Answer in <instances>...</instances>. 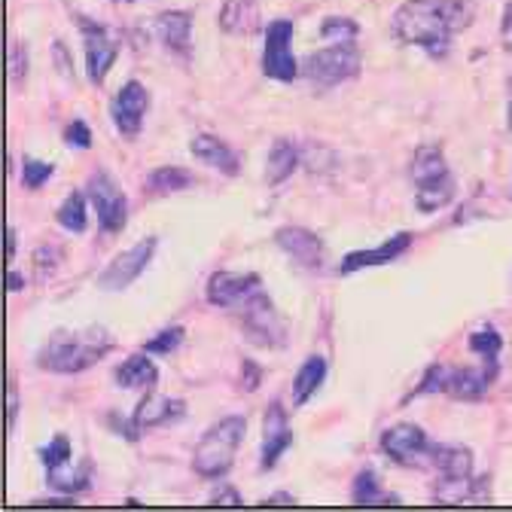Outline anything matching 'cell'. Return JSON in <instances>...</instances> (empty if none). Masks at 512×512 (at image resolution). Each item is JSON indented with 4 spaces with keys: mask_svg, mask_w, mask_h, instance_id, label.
Instances as JSON below:
<instances>
[{
    "mask_svg": "<svg viewBox=\"0 0 512 512\" xmlns=\"http://www.w3.org/2000/svg\"><path fill=\"white\" fill-rule=\"evenodd\" d=\"M263 74L275 83H293L299 77V61L293 55V22L275 19L266 28Z\"/></svg>",
    "mask_w": 512,
    "mask_h": 512,
    "instance_id": "52a82bcc",
    "label": "cell"
},
{
    "mask_svg": "<svg viewBox=\"0 0 512 512\" xmlns=\"http://www.w3.org/2000/svg\"><path fill=\"white\" fill-rule=\"evenodd\" d=\"M86 192H89V202L95 205L98 226L110 235L122 232L128 220V202H125V192L116 186V180L107 171H95L86 183Z\"/></svg>",
    "mask_w": 512,
    "mask_h": 512,
    "instance_id": "30bf717a",
    "label": "cell"
},
{
    "mask_svg": "<svg viewBox=\"0 0 512 512\" xmlns=\"http://www.w3.org/2000/svg\"><path fill=\"white\" fill-rule=\"evenodd\" d=\"M55 220H58L61 229H68L74 235L86 232L89 214H86V196H83V192H71V196L61 202V208L55 211Z\"/></svg>",
    "mask_w": 512,
    "mask_h": 512,
    "instance_id": "83f0119b",
    "label": "cell"
},
{
    "mask_svg": "<svg viewBox=\"0 0 512 512\" xmlns=\"http://www.w3.org/2000/svg\"><path fill=\"white\" fill-rule=\"evenodd\" d=\"M113 351V339L104 327L86 330H55L43 345L37 366L55 375H77L101 363Z\"/></svg>",
    "mask_w": 512,
    "mask_h": 512,
    "instance_id": "6da1fadb",
    "label": "cell"
},
{
    "mask_svg": "<svg viewBox=\"0 0 512 512\" xmlns=\"http://www.w3.org/2000/svg\"><path fill=\"white\" fill-rule=\"evenodd\" d=\"M189 153L196 156L199 162L217 168L226 177H235L241 171V156L226 141H220L217 135H199V138H192L189 141Z\"/></svg>",
    "mask_w": 512,
    "mask_h": 512,
    "instance_id": "ac0fdd59",
    "label": "cell"
},
{
    "mask_svg": "<svg viewBox=\"0 0 512 512\" xmlns=\"http://www.w3.org/2000/svg\"><path fill=\"white\" fill-rule=\"evenodd\" d=\"M16 415H19V391H16V381L10 378V384H7V430L16 427Z\"/></svg>",
    "mask_w": 512,
    "mask_h": 512,
    "instance_id": "74e56055",
    "label": "cell"
},
{
    "mask_svg": "<svg viewBox=\"0 0 512 512\" xmlns=\"http://www.w3.org/2000/svg\"><path fill=\"white\" fill-rule=\"evenodd\" d=\"M64 144L68 147H77V150H89L92 147V132H89V125L83 119H74L68 125V132H64Z\"/></svg>",
    "mask_w": 512,
    "mask_h": 512,
    "instance_id": "836d02e7",
    "label": "cell"
},
{
    "mask_svg": "<svg viewBox=\"0 0 512 512\" xmlns=\"http://www.w3.org/2000/svg\"><path fill=\"white\" fill-rule=\"evenodd\" d=\"M351 500L360 503V506H384V503H400L394 494H388L381 488L375 470H360L357 479H354V488H351Z\"/></svg>",
    "mask_w": 512,
    "mask_h": 512,
    "instance_id": "4316f807",
    "label": "cell"
},
{
    "mask_svg": "<svg viewBox=\"0 0 512 512\" xmlns=\"http://www.w3.org/2000/svg\"><path fill=\"white\" fill-rule=\"evenodd\" d=\"M77 25H80L83 49H86V74L95 86H101L119 55V37L107 25L86 19V16H77Z\"/></svg>",
    "mask_w": 512,
    "mask_h": 512,
    "instance_id": "9c48e42d",
    "label": "cell"
},
{
    "mask_svg": "<svg viewBox=\"0 0 512 512\" xmlns=\"http://www.w3.org/2000/svg\"><path fill=\"white\" fill-rule=\"evenodd\" d=\"M412 247V232H397L391 235L384 244L372 247V250H351L342 256L339 263V272L342 275H354L360 269H372V266H388L394 260H400V256Z\"/></svg>",
    "mask_w": 512,
    "mask_h": 512,
    "instance_id": "5bb4252c",
    "label": "cell"
},
{
    "mask_svg": "<svg viewBox=\"0 0 512 512\" xmlns=\"http://www.w3.org/2000/svg\"><path fill=\"white\" fill-rule=\"evenodd\" d=\"M391 31L400 43L421 46L430 55H445L455 34L442 0H406L391 19Z\"/></svg>",
    "mask_w": 512,
    "mask_h": 512,
    "instance_id": "7a4b0ae2",
    "label": "cell"
},
{
    "mask_svg": "<svg viewBox=\"0 0 512 512\" xmlns=\"http://www.w3.org/2000/svg\"><path fill=\"white\" fill-rule=\"evenodd\" d=\"M412 183H415V205L421 214H433L455 199V177L439 147L424 144L412 156Z\"/></svg>",
    "mask_w": 512,
    "mask_h": 512,
    "instance_id": "277c9868",
    "label": "cell"
},
{
    "mask_svg": "<svg viewBox=\"0 0 512 512\" xmlns=\"http://www.w3.org/2000/svg\"><path fill=\"white\" fill-rule=\"evenodd\" d=\"M260 381H263V369L256 366L253 360H244V363H241V388H244L247 394H253L256 388H260Z\"/></svg>",
    "mask_w": 512,
    "mask_h": 512,
    "instance_id": "e575fe53",
    "label": "cell"
},
{
    "mask_svg": "<svg viewBox=\"0 0 512 512\" xmlns=\"http://www.w3.org/2000/svg\"><path fill=\"white\" fill-rule=\"evenodd\" d=\"M147 107H150V92L144 83L138 80H128L113 104H110V116H113V125L119 128V135L125 138H138L141 135V125H144V116H147Z\"/></svg>",
    "mask_w": 512,
    "mask_h": 512,
    "instance_id": "7c38bea8",
    "label": "cell"
},
{
    "mask_svg": "<svg viewBox=\"0 0 512 512\" xmlns=\"http://www.w3.org/2000/svg\"><path fill=\"white\" fill-rule=\"evenodd\" d=\"M159 381V369L156 363L144 354H132L125 357L116 369V384L125 391H135V388H153V384Z\"/></svg>",
    "mask_w": 512,
    "mask_h": 512,
    "instance_id": "603a6c76",
    "label": "cell"
},
{
    "mask_svg": "<svg viewBox=\"0 0 512 512\" xmlns=\"http://www.w3.org/2000/svg\"><path fill=\"white\" fill-rule=\"evenodd\" d=\"M235 308H238V320H241V333L250 345H256V348H284L287 345V327L263 287H256Z\"/></svg>",
    "mask_w": 512,
    "mask_h": 512,
    "instance_id": "5b68a950",
    "label": "cell"
},
{
    "mask_svg": "<svg viewBox=\"0 0 512 512\" xmlns=\"http://www.w3.org/2000/svg\"><path fill=\"white\" fill-rule=\"evenodd\" d=\"M180 415H183V400L162 397V394H147V397L138 403L132 421H135L138 430H150V427L168 424V421H174V418H180Z\"/></svg>",
    "mask_w": 512,
    "mask_h": 512,
    "instance_id": "7402d4cb",
    "label": "cell"
},
{
    "mask_svg": "<svg viewBox=\"0 0 512 512\" xmlns=\"http://www.w3.org/2000/svg\"><path fill=\"white\" fill-rule=\"evenodd\" d=\"M247 421L241 415H226L220 418L196 445L192 452V470L202 479H223L232 464H235V452L244 439Z\"/></svg>",
    "mask_w": 512,
    "mask_h": 512,
    "instance_id": "3957f363",
    "label": "cell"
},
{
    "mask_svg": "<svg viewBox=\"0 0 512 512\" xmlns=\"http://www.w3.org/2000/svg\"><path fill=\"white\" fill-rule=\"evenodd\" d=\"M275 244L290 256V260L302 269L320 272L327 263V247L320 241V235H314L305 226H281L275 232Z\"/></svg>",
    "mask_w": 512,
    "mask_h": 512,
    "instance_id": "4fadbf2b",
    "label": "cell"
},
{
    "mask_svg": "<svg viewBox=\"0 0 512 512\" xmlns=\"http://www.w3.org/2000/svg\"><path fill=\"white\" fill-rule=\"evenodd\" d=\"M256 287H260V275L253 272H214L208 278V302L217 308H235L238 302H244Z\"/></svg>",
    "mask_w": 512,
    "mask_h": 512,
    "instance_id": "2e32d148",
    "label": "cell"
},
{
    "mask_svg": "<svg viewBox=\"0 0 512 512\" xmlns=\"http://www.w3.org/2000/svg\"><path fill=\"white\" fill-rule=\"evenodd\" d=\"M52 174H55L52 162H40V159H34V156L22 159V186H25V189H40Z\"/></svg>",
    "mask_w": 512,
    "mask_h": 512,
    "instance_id": "1f68e13d",
    "label": "cell"
},
{
    "mask_svg": "<svg viewBox=\"0 0 512 512\" xmlns=\"http://www.w3.org/2000/svg\"><path fill=\"white\" fill-rule=\"evenodd\" d=\"M196 183L186 168H177V165H165V168H156L150 177H147V189L153 196H174V192H183Z\"/></svg>",
    "mask_w": 512,
    "mask_h": 512,
    "instance_id": "484cf974",
    "label": "cell"
},
{
    "mask_svg": "<svg viewBox=\"0 0 512 512\" xmlns=\"http://www.w3.org/2000/svg\"><path fill=\"white\" fill-rule=\"evenodd\" d=\"M269 503H275V506H287V503H293V494L278 491V494H272V497H269Z\"/></svg>",
    "mask_w": 512,
    "mask_h": 512,
    "instance_id": "7bdbcfd3",
    "label": "cell"
},
{
    "mask_svg": "<svg viewBox=\"0 0 512 512\" xmlns=\"http://www.w3.org/2000/svg\"><path fill=\"white\" fill-rule=\"evenodd\" d=\"M506 119H509V128H512V101H509V107H506Z\"/></svg>",
    "mask_w": 512,
    "mask_h": 512,
    "instance_id": "ee69618b",
    "label": "cell"
},
{
    "mask_svg": "<svg viewBox=\"0 0 512 512\" xmlns=\"http://www.w3.org/2000/svg\"><path fill=\"white\" fill-rule=\"evenodd\" d=\"M25 77H28V49H25V43L13 40L10 43V80H13V86H22Z\"/></svg>",
    "mask_w": 512,
    "mask_h": 512,
    "instance_id": "d6a6232c",
    "label": "cell"
},
{
    "mask_svg": "<svg viewBox=\"0 0 512 512\" xmlns=\"http://www.w3.org/2000/svg\"><path fill=\"white\" fill-rule=\"evenodd\" d=\"M324 378H327V360L324 357H308L302 366H299V372L293 375V406L299 409V406H305L317 391H320V384H324Z\"/></svg>",
    "mask_w": 512,
    "mask_h": 512,
    "instance_id": "d4e9b609",
    "label": "cell"
},
{
    "mask_svg": "<svg viewBox=\"0 0 512 512\" xmlns=\"http://www.w3.org/2000/svg\"><path fill=\"white\" fill-rule=\"evenodd\" d=\"M299 162H302L299 147L290 138H278L269 150V159H266V183L281 186L284 180H290V174L299 168Z\"/></svg>",
    "mask_w": 512,
    "mask_h": 512,
    "instance_id": "cb8c5ba5",
    "label": "cell"
},
{
    "mask_svg": "<svg viewBox=\"0 0 512 512\" xmlns=\"http://www.w3.org/2000/svg\"><path fill=\"white\" fill-rule=\"evenodd\" d=\"M302 74L317 89H333L345 80H354L360 74V49L357 43H330L302 61Z\"/></svg>",
    "mask_w": 512,
    "mask_h": 512,
    "instance_id": "8992f818",
    "label": "cell"
},
{
    "mask_svg": "<svg viewBox=\"0 0 512 512\" xmlns=\"http://www.w3.org/2000/svg\"><path fill=\"white\" fill-rule=\"evenodd\" d=\"M28 287V281L19 275V272H7V290L10 293H19V290H25Z\"/></svg>",
    "mask_w": 512,
    "mask_h": 512,
    "instance_id": "60d3db41",
    "label": "cell"
},
{
    "mask_svg": "<svg viewBox=\"0 0 512 512\" xmlns=\"http://www.w3.org/2000/svg\"><path fill=\"white\" fill-rule=\"evenodd\" d=\"M110 4H135V0H110Z\"/></svg>",
    "mask_w": 512,
    "mask_h": 512,
    "instance_id": "f6af8a7d",
    "label": "cell"
},
{
    "mask_svg": "<svg viewBox=\"0 0 512 512\" xmlns=\"http://www.w3.org/2000/svg\"><path fill=\"white\" fill-rule=\"evenodd\" d=\"M381 452L400 467H418L430 458V442L418 424H394L381 433Z\"/></svg>",
    "mask_w": 512,
    "mask_h": 512,
    "instance_id": "8fae6325",
    "label": "cell"
},
{
    "mask_svg": "<svg viewBox=\"0 0 512 512\" xmlns=\"http://www.w3.org/2000/svg\"><path fill=\"white\" fill-rule=\"evenodd\" d=\"M217 25L229 37H253L263 28L260 0H226V4L220 7Z\"/></svg>",
    "mask_w": 512,
    "mask_h": 512,
    "instance_id": "e0dca14e",
    "label": "cell"
},
{
    "mask_svg": "<svg viewBox=\"0 0 512 512\" xmlns=\"http://www.w3.org/2000/svg\"><path fill=\"white\" fill-rule=\"evenodd\" d=\"M357 34H360V28L348 16H330L324 25H320V37L327 43H357Z\"/></svg>",
    "mask_w": 512,
    "mask_h": 512,
    "instance_id": "f546056e",
    "label": "cell"
},
{
    "mask_svg": "<svg viewBox=\"0 0 512 512\" xmlns=\"http://www.w3.org/2000/svg\"><path fill=\"white\" fill-rule=\"evenodd\" d=\"M293 445V430L287 421V412L278 400L269 403L266 418H263V458L260 467L263 470H275V464L281 461V455Z\"/></svg>",
    "mask_w": 512,
    "mask_h": 512,
    "instance_id": "9a60e30c",
    "label": "cell"
},
{
    "mask_svg": "<svg viewBox=\"0 0 512 512\" xmlns=\"http://www.w3.org/2000/svg\"><path fill=\"white\" fill-rule=\"evenodd\" d=\"M500 348H503V339H500V333L491 324H485L476 333H470V351L479 354L494 372H497V354H500Z\"/></svg>",
    "mask_w": 512,
    "mask_h": 512,
    "instance_id": "f1b7e54d",
    "label": "cell"
},
{
    "mask_svg": "<svg viewBox=\"0 0 512 512\" xmlns=\"http://www.w3.org/2000/svg\"><path fill=\"white\" fill-rule=\"evenodd\" d=\"M214 503H220V506H241V494L235 488H220L214 494Z\"/></svg>",
    "mask_w": 512,
    "mask_h": 512,
    "instance_id": "ab89813d",
    "label": "cell"
},
{
    "mask_svg": "<svg viewBox=\"0 0 512 512\" xmlns=\"http://www.w3.org/2000/svg\"><path fill=\"white\" fill-rule=\"evenodd\" d=\"M183 336H186V330H183V327H168V330H162L159 336H153V339L144 345V351H147V354L168 357V354H174V351L183 345Z\"/></svg>",
    "mask_w": 512,
    "mask_h": 512,
    "instance_id": "4dcf8cb0",
    "label": "cell"
},
{
    "mask_svg": "<svg viewBox=\"0 0 512 512\" xmlns=\"http://www.w3.org/2000/svg\"><path fill=\"white\" fill-rule=\"evenodd\" d=\"M500 37H503V49H506V52H512V4H506V10H503Z\"/></svg>",
    "mask_w": 512,
    "mask_h": 512,
    "instance_id": "f35d334b",
    "label": "cell"
},
{
    "mask_svg": "<svg viewBox=\"0 0 512 512\" xmlns=\"http://www.w3.org/2000/svg\"><path fill=\"white\" fill-rule=\"evenodd\" d=\"M52 55H55V68L61 71V77L74 80V61H71V55H68V49H64V43H61V40H55V43H52Z\"/></svg>",
    "mask_w": 512,
    "mask_h": 512,
    "instance_id": "d590c367",
    "label": "cell"
},
{
    "mask_svg": "<svg viewBox=\"0 0 512 512\" xmlns=\"http://www.w3.org/2000/svg\"><path fill=\"white\" fill-rule=\"evenodd\" d=\"M156 247H159V238L150 235V238L132 244L128 250L116 253L113 260L104 266V272L98 275V287L107 290V293H116V290H125L128 284H135L144 275V269L150 266Z\"/></svg>",
    "mask_w": 512,
    "mask_h": 512,
    "instance_id": "ba28073f",
    "label": "cell"
},
{
    "mask_svg": "<svg viewBox=\"0 0 512 512\" xmlns=\"http://www.w3.org/2000/svg\"><path fill=\"white\" fill-rule=\"evenodd\" d=\"M497 372H491L488 366L485 369H448V378H445V394L455 397V400H482L485 391L491 388V378Z\"/></svg>",
    "mask_w": 512,
    "mask_h": 512,
    "instance_id": "d6986e66",
    "label": "cell"
},
{
    "mask_svg": "<svg viewBox=\"0 0 512 512\" xmlns=\"http://www.w3.org/2000/svg\"><path fill=\"white\" fill-rule=\"evenodd\" d=\"M52 256H58L55 247H37V250H34V269H37V278H46V275L52 272V263H46V260H52Z\"/></svg>",
    "mask_w": 512,
    "mask_h": 512,
    "instance_id": "8d00e7d4",
    "label": "cell"
},
{
    "mask_svg": "<svg viewBox=\"0 0 512 512\" xmlns=\"http://www.w3.org/2000/svg\"><path fill=\"white\" fill-rule=\"evenodd\" d=\"M16 256V229L7 226V260H13Z\"/></svg>",
    "mask_w": 512,
    "mask_h": 512,
    "instance_id": "b9f144b4",
    "label": "cell"
},
{
    "mask_svg": "<svg viewBox=\"0 0 512 512\" xmlns=\"http://www.w3.org/2000/svg\"><path fill=\"white\" fill-rule=\"evenodd\" d=\"M430 464L442 479H470L473 476V452L467 445H430Z\"/></svg>",
    "mask_w": 512,
    "mask_h": 512,
    "instance_id": "44dd1931",
    "label": "cell"
},
{
    "mask_svg": "<svg viewBox=\"0 0 512 512\" xmlns=\"http://www.w3.org/2000/svg\"><path fill=\"white\" fill-rule=\"evenodd\" d=\"M159 40L180 58L189 55V34H192V16L183 13V10H168V13H159L156 22H153Z\"/></svg>",
    "mask_w": 512,
    "mask_h": 512,
    "instance_id": "ffe728a7",
    "label": "cell"
}]
</instances>
